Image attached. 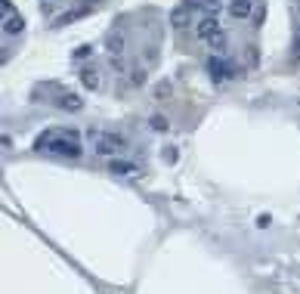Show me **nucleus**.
<instances>
[{"label":"nucleus","mask_w":300,"mask_h":294,"mask_svg":"<svg viewBox=\"0 0 300 294\" xmlns=\"http://www.w3.org/2000/svg\"><path fill=\"white\" fill-rule=\"evenodd\" d=\"M0 13H3V19L16 16V13H13V3H9V0H0Z\"/></svg>","instance_id":"obj_19"},{"label":"nucleus","mask_w":300,"mask_h":294,"mask_svg":"<svg viewBox=\"0 0 300 294\" xmlns=\"http://www.w3.org/2000/svg\"><path fill=\"white\" fill-rule=\"evenodd\" d=\"M80 84H84L87 90H96L99 87V75L93 72V68H84V72H80Z\"/></svg>","instance_id":"obj_11"},{"label":"nucleus","mask_w":300,"mask_h":294,"mask_svg":"<svg viewBox=\"0 0 300 294\" xmlns=\"http://www.w3.org/2000/svg\"><path fill=\"white\" fill-rule=\"evenodd\" d=\"M297 3H300V0H297Z\"/></svg>","instance_id":"obj_22"},{"label":"nucleus","mask_w":300,"mask_h":294,"mask_svg":"<svg viewBox=\"0 0 300 294\" xmlns=\"http://www.w3.org/2000/svg\"><path fill=\"white\" fill-rule=\"evenodd\" d=\"M207 75H211V81H226L229 75H232V65L226 62V59H220V56H207Z\"/></svg>","instance_id":"obj_3"},{"label":"nucleus","mask_w":300,"mask_h":294,"mask_svg":"<svg viewBox=\"0 0 300 294\" xmlns=\"http://www.w3.org/2000/svg\"><path fill=\"white\" fill-rule=\"evenodd\" d=\"M269 223H272V217H269V214H260V217H257V226H260V229H266Z\"/></svg>","instance_id":"obj_20"},{"label":"nucleus","mask_w":300,"mask_h":294,"mask_svg":"<svg viewBox=\"0 0 300 294\" xmlns=\"http://www.w3.org/2000/svg\"><path fill=\"white\" fill-rule=\"evenodd\" d=\"M93 149H96V155H102V158H114L118 152L127 149V143H124V136H118V133H93Z\"/></svg>","instance_id":"obj_2"},{"label":"nucleus","mask_w":300,"mask_h":294,"mask_svg":"<svg viewBox=\"0 0 300 294\" xmlns=\"http://www.w3.org/2000/svg\"><path fill=\"white\" fill-rule=\"evenodd\" d=\"M84 16H90V6H77V9H68V13H62L59 19H56V25H72V22L84 19Z\"/></svg>","instance_id":"obj_8"},{"label":"nucleus","mask_w":300,"mask_h":294,"mask_svg":"<svg viewBox=\"0 0 300 294\" xmlns=\"http://www.w3.org/2000/svg\"><path fill=\"white\" fill-rule=\"evenodd\" d=\"M174 25L177 28H186L189 25V13H186V9H177V13H174Z\"/></svg>","instance_id":"obj_17"},{"label":"nucleus","mask_w":300,"mask_h":294,"mask_svg":"<svg viewBox=\"0 0 300 294\" xmlns=\"http://www.w3.org/2000/svg\"><path fill=\"white\" fill-rule=\"evenodd\" d=\"M201 13L204 16H217L220 13V0H201Z\"/></svg>","instance_id":"obj_15"},{"label":"nucleus","mask_w":300,"mask_h":294,"mask_svg":"<svg viewBox=\"0 0 300 294\" xmlns=\"http://www.w3.org/2000/svg\"><path fill=\"white\" fill-rule=\"evenodd\" d=\"M220 31V22H217V16H204L201 22H198V28H195V34H198L201 41H207L211 34H217Z\"/></svg>","instance_id":"obj_5"},{"label":"nucleus","mask_w":300,"mask_h":294,"mask_svg":"<svg viewBox=\"0 0 300 294\" xmlns=\"http://www.w3.org/2000/svg\"><path fill=\"white\" fill-rule=\"evenodd\" d=\"M229 13H232V19H248L254 13V3L251 0H232V3H229Z\"/></svg>","instance_id":"obj_7"},{"label":"nucleus","mask_w":300,"mask_h":294,"mask_svg":"<svg viewBox=\"0 0 300 294\" xmlns=\"http://www.w3.org/2000/svg\"><path fill=\"white\" fill-rule=\"evenodd\" d=\"M291 62H300V25H294V41H291Z\"/></svg>","instance_id":"obj_13"},{"label":"nucleus","mask_w":300,"mask_h":294,"mask_svg":"<svg viewBox=\"0 0 300 294\" xmlns=\"http://www.w3.org/2000/svg\"><path fill=\"white\" fill-rule=\"evenodd\" d=\"M109 170H112V173H118V176H124V173H133V170H136V164H133V161H118V158H109Z\"/></svg>","instance_id":"obj_9"},{"label":"nucleus","mask_w":300,"mask_h":294,"mask_svg":"<svg viewBox=\"0 0 300 294\" xmlns=\"http://www.w3.org/2000/svg\"><path fill=\"white\" fill-rule=\"evenodd\" d=\"M34 149H50L56 155H68L77 158L80 155V136L72 127H59V130H43L38 139H34Z\"/></svg>","instance_id":"obj_1"},{"label":"nucleus","mask_w":300,"mask_h":294,"mask_svg":"<svg viewBox=\"0 0 300 294\" xmlns=\"http://www.w3.org/2000/svg\"><path fill=\"white\" fill-rule=\"evenodd\" d=\"M22 28H25L22 16H9V19H3V34H19Z\"/></svg>","instance_id":"obj_10"},{"label":"nucleus","mask_w":300,"mask_h":294,"mask_svg":"<svg viewBox=\"0 0 300 294\" xmlns=\"http://www.w3.org/2000/svg\"><path fill=\"white\" fill-rule=\"evenodd\" d=\"M149 127H152V130H161V133H164L170 124H167V118H164V115H152V118H149Z\"/></svg>","instance_id":"obj_12"},{"label":"nucleus","mask_w":300,"mask_h":294,"mask_svg":"<svg viewBox=\"0 0 300 294\" xmlns=\"http://www.w3.org/2000/svg\"><path fill=\"white\" fill-rule=\"evenodd\" d=\"M90 53H93V46H87V43H84V46H77V50H75L72 56H75V59H87Z\"/></svg>","instance_id":"obj_18"},{"label":"nucleus","mask_w":300,"mask_h":294,"mask_svg":"<svg viewBox=\"0 0 300 294\" xmlns=\"http://www.w3.org/2000/svg\"><path fill=\"white\" fill-rule=\"evenodd\" d=\"M155 96H158V99H170V81H158Z\"/></svg>","instance_id":"obj_16"},{"label":"nucleus","mask_w":300,"mask_h":294,"mask_svg":"<svg viewBox=\"0 0 300 294\" xmlns=\"http://www.w3.org/2000/svg\"><path fill=\"white\" fill-rule=\"evenodd\" d=\"M59 109L62 112H80L84 109V96H77V93H62L59 96Z\"/></svg>","instance_id":"obj_6"},{"label":"nucleus","mask_w":300,"mask_h":294,"mask_svg":"<svg viewBox=\"0 0 300 294\" xmlns=\"http://www.w3.org/2000/svg\"><path fill=\"white\" fill-rule=\"evenodd\" d=\"M207 46H214V50H226V34L223 31L211 34V38H207Z\"/></svg>","instance_id":"obj_14"},{"label":"nucleus","mask_w":300,"mask_h":294,"mask_svg":"<svg viewBox=\"0 0 300 294\" xmlns=\"http://www.w3.org/2000/svg\"><path fill=\"white\" fill-rule=\"evenodd\" d=\"M130 81H133V84H136V87H140V84H143V81H146V75H143V72H136V75H130Z\"/></svg>","instance_id":"obj_21"},{"label":"nucleus","mask_w":300,"mask_h":294,"mask_svg":"<svg viewBox=\"0 0 300 294\" xmlns=\"http://www.w3.org/2000/svg\"><path fill=\"white\" fill-rule=\"evenodd\" d=\"M109 53L118 59L121 53H124V46H127V34H124V28H114V31H109Z\"/></svg>","instance_id":"obj_4"}]
</instances>
